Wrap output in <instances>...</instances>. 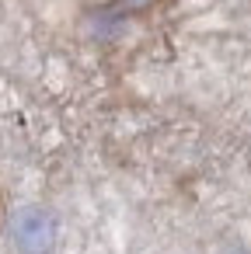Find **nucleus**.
I'll return each instance as SVG.
<instances>
[{
	"instance_id": "obj_1",
	"label": "nucleus",
	"mask_w": 251,
	"mask_h": 254,
	"mask_svg": "<svg viewBox=\"0 0 251 254\" xmlns=\"http://www.w3.org/2000/svg\"><path fill=\"white\" fill-rule=\"evenodd\" d=\"M11 244L18 254H49L56 247V216L42 205H25L11 216Z\"/></svg>"
},
{
	"instance_id": "obj_2",
	"label": "nucleus",
	"mask_w": 251,
	"mask_h": 254,
	"mask_svg": "<svg viewBox=\"0 0 251 254\" xmlns=\"http://www.w3.org/2000/svg\"><path fill=\"white\" fill-rule=\"evenodd\" d=\"M220 254H251L248 247H227V251H220Z\"/></svg>"
}]
</instances>
